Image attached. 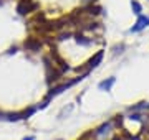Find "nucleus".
<instances>
[{
	"mask_svg": "<svg viewBox=\"0 0 149 140\" xmlns=\"http://www.w3.org/2000/svg\"><path fill=\"white\" fill-rule=\"evenodd\" d=\"M35 8H37V3L32 2V0H20L18 5H17V12H18L20 15H27V13L33 12Z\"/></svg>",
	"mask_w": 149,
	"mask_h": 140,
	"instance_id": "3",
	"label": "nucleus"
},
{
	"mask_svg": "<svg viewBox=\"0 0 149 140\" xmlns=\"http://www.w3.org/2000/svg\"><path fill=\"white\" fill-rule=\"evenodd\" d=\"M119 129H121V119L118 115L86 132L81 140H114L119 135Z\"/></svg>",
	"mask_w": 149,
	"mask_h": 140,
	"instance_id": "1",
	"label": "nucleus"
},
{
	"mask_svg": "<svg viewBox=\"0 0 149 140\" xmlns=\"http://www.w3.org/2000/svg\"><path fill=\"white\" fill-rule=\"evenodd\" d=\"M103 56H104V51H103V49H100L95 56H91L90 61L86 63V66H83L81 69H83V71H90V73H91V69H95V68H98V66H100V63L103 61Z\"/></svg>",
	"mask_w": 149,
	"mask_h": 140,
	"instance_id": "2",
	"label": "nucleus"
},
{
	"mask_svg": "<svg viewBox=\"0 0 149 140\" xmlns=\"http://www.w3.org/2000/svg\"><path fill=\"white\" fill-rule=\"evenodd\" d=\"M71 110H73V104H70V106H68V109L65 107L63 110H61V112L58 114V119H65V115H68V114L71 112Z\"/></svg>",
	"mask_w": 149,
	"mask_h": 140,
	"instance_id": "9",
	"label": "nucleus"
},
{
	"mask_svg": "<svg viewBox=\"0 0 149 140\" xmlns=\"http://www.w3.org/2000/svg\"><path fill=\"white\" fill-rule=\"evenodd\" d=\"M146 27H149V16L139 15L138 20H136V23H134L133 27L129 28V32H131V33H139V32H143Z\"/></svg>",
	"mask_w": 149,
	"mask_h": 140,
	"instance_id": "4",
	"label": "nucleus"
},
{
	"mask_svg": "<svg viewBox=\"0 0 149 140\" xmlns=\"http://www.w3.org/2000/svg\"><path fill=\"white\" fill-rule=\"evenodd\" d=\"M23 46H25V49H27V51L37 53V51H40V48H42V41H40L38 38H28Z\"/></svg>",
	"mask_w": 149,
	"mask_h": 140,
	"instance_id": "5",
	"label": "nucleus"
},
{
	"mask_svg": "<svg viewBox=\"0 0 149 140\" xmlns=\"http://www.w3.org/2000/svg\"><path fill=\"white\" fill-rule=\"evenodd\" d=\"M73 38H74L76 43L81 45V46H85V48H88V46L93 45V38H88V36H85V35H80V33H74Z\"/></svg>",
	"mask_w": 149,
	"mask_h": 140,
	"instance_id": "7",
	"label": "nucleus"
},
{
	"mask_svg": "<svg viewBox=\"0 0 149 140\" xmlns=\"http://www.w3.org/2000/svg\"><path fill=\"white\" fill-rule=\"evenodd\" d=\"M131 7H133V12H134V13H136L138 16L143 13V7H141V3H139V2L133 0V2H131Z\"/></svg>",
	"mask_w": 149,
	"mask_h": 140,
	"instance_id": "8",
	"label": "nucleus"
},
{
	"mask_svg": "<svg viewBox=\"0 0 149 140\" xmlns=\"http://www.w3.org/2000/svg\"><path fill=\"white\" fill-rule=\"evenodd\" d=\"M22 140H37V137H35V135H25Z\"/></svg>",
	"mask_w": 149,
	"mask_h": 140,
	"instance_id": "10",
	"label": "nucleus"
},
{
	"mask_svg": "<svg viewBox=\"0 0 149 140\" xmlns=\"http://www.w3.org/2000/svg\"><path fill=\"white\" fill-rule=\"evenodd\" d=\"M114 82H116V78L114 76H111V78H106V79H103V81H100V84H98V89L103 92H109L113 89V86H114Z\"/></svg>",
	"mask_w": 149,
	"mask_h": 140,
	"instance_id": "6",
	"label": "nucleus"
}]
</instances>
